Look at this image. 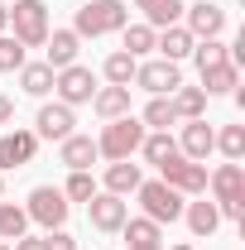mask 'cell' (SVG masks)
I'll use <instances>...</instances> for the list:
<instances>
[{
    "instance_id": "1",
    "label": "cell",
    "mask_w": 245,
    "mask_h": 250,
    "mask_svg": "<svg viewBox=\"0 0 245 250\" xmlns=\"http://www.w3.org/2000/svg\"><path fill=\"white\" fill-rule=\"evenodd\" d=\"M130 24V5L125 0H87L72 15V34L77 39H101V34H121Z\"/></svg>"
},
{
    "instance_id": "2",
    "label": "cell",
    "mask_w": 245,
    "mask_h": 250,
    "mask_svg": "<svg viewBox=\"0 0 245 250\" xmlns=\"http://www.w3.org/2000/svg\"><path fill=\"white\" fill-rule=\"evenodd\" d=\"M207 188H212V202L216 212L226 221H236V226H245V168L241 164H221L216 173H207Z\"/></svg>"
},
{
    "instance_id": "3",
    "label": "cell",
    "mask_w": 245,
    "mask_h": 250,
    "mask_svg": "<svg viewBox=\"0 0 245 250\" xmlns=\"http://www.w3.org/2000/svg\"><path fill=\"white\" fill-rule=\"evenodd\" d=\"M140 145H144V125H140V116H121V121H106L101 125V135H96V154L101 159H130L140 154Z\"/></svg>"
},
{
    "instance_id": "4",
    "label": "cell",
    "mask_w": 245,
    "mask_h": 250,
    "mask_svg": "<svg viewBox=\"0 0 245 250\" xmlns=\"http://www.w3.org/2000/svg\"><path fill=\"white\" fill-rule=\"evenodd\" d=\"M135 197H140V207H144V217L159 221V226H173V221H183V192L178 188H168L163 178H149V183L135 188Z\"/></svg>"
},
{
    "instance_id": "5",
    "label": "cell",
    "mask_w": 245,
    "mask_h": 250,
    "mask_svg": "<svg viewBox=\"0 0 245 250\" xmlns=\"http://www.w3.org/2000/svg\"><path fill=\"white\" fill-rule=\"evenodd\" d=\"M10 34H15L24 48H43V39H48V5H43V0H15V10H10Z\"/></svg>"
},
{
    "instance_id": "6",
    "label": "cell",
    "mask_w": 245,
    "mask_h": 250,
    "mask_svg": "<svg viewBox=\"0 0 245 250\" xmlns=\"http://www.w3.org/2000/svg\"><path fill=\"white\" fill-rule=\"evenodd\" d=\"M159 178L168 188H178L183 197H207V164H192V159L173 154L159 164Z\"/></svg>"
},
{
    "instance_id": "7",
    "label": "cell",
    "mask_w": 245,
    "mask_h": 250,
    "mask_svg": "<svg viewBox=\"0 0 245 250\" xmlns=\"http://www.w3.org/2000/svg\"><path fill=\"white\" fill-rule=\"evenodd\" d=\"M67 212H72V202L62 197V188H34L29 192V207H24V217L29 221H39L43 231H58L62 221H67Z\"/></svg>"
},
{
    "instance_id": "8",
    "label": "cell",
    "mask_w": 245,
    "mask_h": 250,
    "mask_svg": "<svg viewBox=\"0 0 245 250\" xmlns=\"http://www.w3.org/2000/svg\"><path fill=\"white\" fill-rule=\"evenodd\" d=\"M53 92H58L62 106H92V96H96V77H92V67H82V62L58 67V72H53Z\"/></svg>"
},
{
    "instance_id": "9",
    "label": "cell",
    "mask_w": 245,
    "mask_h": 250,
    "mask_svg": "<svg viewBox=\"0 0 245 250\" xmlns=\"http://www.w3.org/2000/svg\"><path fill=\"white\" fill-rule=\"evenodd\" d=\"M125 217H130V207H125V197H116V192H106V188H96L92 197H87V221H92L96 231H121Z\"/></svg>"
},
{
    "instance_id": "10",
    "label": "cell",
    "mask_w": 245,
    "mask_h": 250,
    "mask_svg": "<svg viewBox=\"0 0 245 250\" xmlns=\"http://www.w3.org/2000/svg\"><path fill=\"white\" fill-rule=\"evenodd\" d=\"M135 87H144L149 96H173V87H183V72H178V62L154 58L135 67Z\"/></svg>"
},
{
    "instance_id": "11",
    "label": "cell",
    "mask_w": 245,
    "mask_h": 250,
    "mask_svg": "<svg viewBox=\"0 0 245 250\" xmlns=\"http://www.w3.org/2000/svg\"><path fill=\"white\" fill-rule=\"evenodd\" d=\"M183 29L192 34V39H221V29H226V10L212 5V0L183 5Z\"/></svg>"
},
{
    "instance_id": "12",
    "label": "cell",
    "mask_w": 245,
    "mask_h": 250,
    "mask_svg": "<svg viewBox=\"0 0 245 250\" xmlns=\"http://www.w3.org/2000/svg\"><path fill=\"white\" fill-rule=\"evenodd\" d=\"M34 154H39V135L34 130H5L0 135V173L34 164Z\"/></svg>"
},
{
    "instance_id": "13",
    "label": "cell",
    "mask_w": 245,
    "mask_h": 250,
    "mask_svg": "<svg viewBox=\"0 0 245 250\" xmlns=\"http://www.w3.org/2000/svg\"><path fill=\"white\" fill-rule=\"evenodd\" d=\"M77 116H72V106H62V101H48V106H39V121H34V135L39 140H67V135H77L72 130Z\"/></svg>"
},
{
    "instance_id": "14",
    "label": "cell",
    "mask_w": 245,
    "mask_h": 250,
    "mask_svg": "<svg viewBox=\"0 0 245 250\" xmlns=\"http://www.w3.org/2000/svg\"><path fill=\"white\" fill-rule=\"evenodd\" d=\"M216 149V130L207 125V116L202 121H183V140H178V154L192 159V164H207V154Z\"/></svg>"
},
{
    "instance_id": "15",
    "label": "cell",
    "mask_w": 245,
    "mask_h": 250,
    "mask_svg": "<svg viewBox=\"0 0 245 250\" xmlns=\"http://www.w3.org/2000/svg\"><path fill=\"white\" fill-rule=\"evenodd\" d=\"M43 48H48V58H43V62L58 72V67H72V62H77V53H82V39H77L72 29H48Z\"/></svg>"
},
{
    "instance_id": "16",
    "label": "cell",
    "mask_w": 245,
    "mask_h": 250,
    "mask_svg": "<svg viewBox=\"0 0 245 250\" xmlns=\"http://www.w3.org/2000/svg\"><path fill=\"white\" fill-rule=\"evenodd\" d=\"M183 221H187V231L197 241H207V236H216V226H221V212H216V202L197 197V202H183Z\"/></svg>"
},
{
    "instance_id": "17",
    "label": "cell",
    "mask_w": 245,
    "mask_h": 250,
    "mask_svg": "<svg viewBox=\"0 0 245 250\" xmlns=\"http://www.w3.org/2000/svg\"><path fill=\"white\" fill-rule=\"evenodd\" d=\"M192 34L183 29V24H168V29H159L154 34V48H159V58H168V62H183V58H192Z\"/></svg>"
},
{
    "instance_id": "18",
    "label": "cell",
    "mask_w": 245,
    "mask_h": 250,
    "mask_svg": "<svg viewBox=\"0 0 245 250\" xmlns=\"http://www.w3.org/2000/svg\"><path fill=\"white\" fill-rule=\"evenodd\" d=\"M58 159L67 164V173H77V168H92L101 154H96V140H92V135H67V140L58 145Z\"/></svg>"
},
{
    "instance_id": "19",
    "label": "cell",
    "mask_w": 245,
    "mask_h": 250,
    "mask_svg": "<svg viewBox=\"0 0 245 250\" xmlns=\"http://www.w3.org/2000/svg\"><path fill=\"white\" fill-rule=\"evenodd\" d=\"M125 241H130V250H163V226L149 217H125Z\"/></svg>"
},
{
    "instance_id": "20",
    "label": "cell",
    "mask_w": 245,
    "mask_h": 250,
    "mask_svg": "<svg viewBox=\"0 0 245 250\" xmlns=\"http://www.w3.org/2000/svg\"><path fill=\"white\" fill-rule=\"evenodd\" d=\"M92 111L101 116V121H121V116H130V87H96L92 96Z\"/></svg>"
},
{
    "instance_id": "21",
    "label": "cell",
    "mask_w": 245,
    "mask_h": 250,
    "mask_svg": "<svg viewBox=\"0 0 245 250\" xmlns=\"http://www.w3.org/2000/svg\"><path fill=\"white\" fill-rule=\"evenodd\" d=\"M135 10L144 15V24H149V29L183 24V0H135Z\"/></svg>"
},
{
    "instance_id": "22",
    "label": "cell",
    "mask_w": 245,
    "mask_h": 250,
    "mask_svg": "<svg viewBox=\"0 0 245 250\" xmlns=\"http://www.w3.org/2000/svg\"><path fill=\"white\" fill-rule=\"evenodd\" d=\"M236 87H241V62H231V58L202 72V92L207 96H226V92H236Z\"/></svg>"
},
{
    "instance_id": "23",
    "label": "cell",
    "mask_w": 245,
    "mask_h": 250,
    "mask_svg": "<svg viewBox=\"0 0 245 250\" xmlns=\"http://www.w3.org/2000/svg\"><path fill=\"white\" fill-rule=\"evenodd\" d=\"M168 101H173V116L178 121H202L207 116V92L202 87H173Z\"/></svg>"
},
{
    "instance_id": "24",
    "label": "cell",
    "mask_w": 245,
    "mask_h": 250,
    "mask_svg": "<svg viewBox=\"0 0 245 250\" xmlns=\"http://www.w3.org/2000/svg\"><path fill=\"white\" fill-rule=\"evenodd\" d=\"M140 183H144V173H140V164H130V159H116V164L106 168V192H116V197L135 192Z\"/></svg>"
},
{
    "instance_id": "25",
    "label": "cell",
    "mask_w": 245,
    "mask_h": 250,
    "mask_svg": "<svg viewBox=\"0 0 245 250\" xmlns=\"http://www.w3.org/2000/svg\"><path fill=\"white\" fill-rule=\"evenodd\" d=\"M140 154H144V164H163V159H173L178 154V140L168 135V130H144V145H140Z\"/></svg>"
},
{
    "instance_id": "26",
    "label": "cell",
    "mask_w": 245,
    "mask_h": 250,
    "mask_svg": "<svg viewBox=\"0 0 245 250\" xmlns=\"http://www.w3.org/2000/svg\"><path fill=\"white\" fill-rule=\"evenodd\" d=\"M135 67H140V58H130L125 48H116L111 58L101 62V77H106L111 87H130V82H135Z\"/></svg>"
},
{
    "instance_id": "27",
    "label": "cell",
    "mask_w": 245,
    "mask_h": 250,
    "mask_svg": "<svg viewBox=\"0 0 245 250\" xmlns=\"http://www.w3.org/2000/svg\"><path fill=\"white\" fill-rule=\"evenodd\" d=\"M20 87L29 96H48L53 92V67H48V62H24V67H20Z\"/></svg>"
},
{
    "instance_id": "28",
    "label": "cell",
    "mask_w": 245,
    "mask_h": 250,
    "mask_svg": "<svg viewBox=\"0 0 245 250\" xmlns=\"http://www.w3.org/2000/svg\"><path fill=\"white\" fill-rule=\"evenodd\" d=\"M231 58V43H221V39H197L192 43V62H197V72H207V67H216V62Z\"/></svg>"
},
{
    "instance_id": "29",
    "label": "cell",
    "mask_w": 245,
    "mask_h": 250,
    "mask_svg": "<svg viewBox=\"0 0 245 250\" xmlns=\"http://www.w3.org/2000/svg\"><path fill=\"white\" fill-rule=\"evenodd\" d=\"M140 125H144V130H168V125H178L173 101H168V96H154L149 106H144V116H140Z\"/></svg>"
},
{
    "instance_id": "30",
    "label": "cell",
    "mask_w": 245,
    "mask_h": 250,
    "mask_svg": "<svg viewBox=\"0 0 245 250\" xmlns=\"http://www.w3.org/2000/svg\"><path fill=\"white\" fill-rule=\"evenodd\" d=\"M154 34H159V29H149V24H125V29H121L125 53H130V58H144V53H154Z\"/></svg>"
},
{
    "instance_id": "31",
    "label": "cell",
    "mask_w": 245,
    "mask_h": 250,
    "mask_svg": "<svg viewBox=\"0 0 245 250\" xmlns=\"http://www.w3.org/2000/svg\"><path fill=\"white\" fill-rule=\"evenodd\" d=\"M24 226H29L24 207H15V202H0V241H20V236H24Z\"/></svg>"
},
{
    "instance_id": "32",
    "label": "cell",
    "mask_w": 245,
    "mask_h": 250,
    "mask_svg": "<svg viewBox=\"0 0 245 250\" xmlns=\"http://www.w3.org/2000/svg\"><path fill=\"white\" fill-rule=\"evenodd\" d=\"M216 149L231 159V164H241V159H245V125H226V130H216Z\"/></svg>"
},
{
    "instance_id": "33",
    "label": "cell",
    "mask_w": 245,
    "mask_h": 250,
    "mask_svg": "<svg viewBox=\"0 0 245 250\" xmlns=\"http://www.w3.org/2000/svg\"><path fill=\"white\" fill-rule=\"evenodd\" d=\"M24 53H29V48H24L15 34H0V72H20V67L29 62Z\"/></svg>"
},
{
    "instance_id": "34",
    "label": "cell",
    "mask_w": 245,
    "mask_h": 250,
    "mask_svg": "<svg viewBox=\"0 0 245 250\" xmlns=\"http://www.w3.org/2000/svg\"><path fill=\"white\" fill-rule=\"evenodd\" d=\"M92 192H96L92 168H77V173H67V188H62V197H67V202H87Z\"/></svg>"
},
{
    "instance_id": "35",
    "label": "cell",
    "mask_w": 245,
    "mask_h": 250,
    "mask_svg": "<svg viewBox=\"0 0 245 250\" xmlns=\"http://www.w3.org/2000/svg\"><path fill=\"white\" fill-rule=\"evenodd\" d=\"M43 246H48V250H77V241L58 226V231H48V236H43Z\"/></svg>"
},
{
    "instance_id": "36",
    "label": "cell",
    "mask_w": 245,
    "mask_h": 250,
    "mask_svg": "<svg viewBox=\"0 0 245 250\" xmlns=\"http://www.w3.org/2000/svg\"><path fill=\"white\" fill-rule=\"evenodd\" d=\"M10 250H48V246H43V236H20V241H10Z\"/></svg>"
},
{
    "instance_id": "37",
    "label": "cell",
    "mask_w": 245,
    "mask_h": 250,
    "mask_svg": "<svg viewBox=\"0 0 245 250\" xmlns=\"http://www.w3.org/2000/svg\"><path fill=\"white\" fill-rule=\"evenodd\" d=\"M15 121V101H10V96H0V125H10Z\"/></svg>"
},
{
    "instance_id": "38",
    "label": "cell",
    "mask_w": 245,
    "mask_h": 250,
    "mask_svg": "<svg viewBox=\"0 0 245 250\" xmlns=\"http://www.w3.org/2000/svg\"><path fill=\"white\" fill-rule=\"evenodd\" d=\"M10 29V5H5V0H0V34Z\"/></svg>"
},
{
    "instance_id": "39",
    "label": "cell",
    "mask_w": 245,
    "mask_h": 250,
    "mask_svg": "<svg viewBox=\"0 0 245 250\" xmlns=\"http://www.w3.org/2000/svg\"><path fill=\"white\" fill-rule=\"evenodd\" d=\"M0 197H5V173H0Z\"/></svg>"
},
{
    "instance_id": "40",
    "label": "cell",
    "mask_w": 245,
    "mask_h": 250,
    "mask_svg": "<svg viewBox=\"0 0 245 250\" xmlns=\"http://www.w3.org/2000/svg\"><path fill=\"white\" fill-rule=\"evenodd\" d=\"M173 250H192V246H187V241H183V246H173Z\"/></svg>"
},
{
    "instance_id": "41",
    "label": "cell",
    "mask_w": 245,
    "mask_h": 250,
    "mask_svg": "<svg viewBox=\"0 0 245 250\" xmlns=\"http://www.w3.org/2000/svg\"><path fill=\"white\" fill-rule=\"evenodd\" d=\"M0 250H10V241H0Z\"/></svg>"
}]
</instances>
